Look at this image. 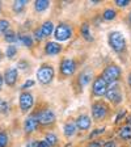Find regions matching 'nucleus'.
Here are the masks:
<instances>
[{"label": "nucleus", "mask_w": 131, "mask_h": 147, "mask_svg": "<svg viewBox=\"0 0 131 147\" xmlns=\"http://www.w3.org/2000/svg\"><path fill=\"white\" fill-rule=\"evenodd\" d=\"M109 45L117 53H122L126 49V38L121 32H112L109 34Z\"/></svg>", "instance_id": "nucleus-1"}, {"label": "nucleus", "mask_w": 131, "mask_h": 147, "mask_svg": "<svg viewBox=\"0 0 131 147\" xmlns=\"http://www.w3.org/2000/svg\"><path fill=\"white\" fill-rule=\"evenodd\" d=\"M54 68L51 66H41L37 71V79L41 84H50L54 79Z\"/></svg>", "instance_id": "nucleus-2"}, {"label": "nucleus", "mask_w": 131, "mask_h": 147, "mask_svg": "<svg viewBox=\"0 0 131 147\" xmlns=\"http://www.w3.org/2000/svg\"><path fill=\"white\" fill-rule=\"evenodd\" d=\"M119 76H121V68L116 64H110L104 70L101 78L106 82V84H113L114 82L119 79Z\"/></svg>", "instance_id": "nucleus-3"}, {"label": "nucleus", "mask_w": 131, "mask_h": 147, "mask_svg": "<svg viewBox=\"0 0 131 147\" xmlns=\"http://www.w3.org/2000/svg\"><path fill=\"white\" fill-rule=\"evenodd\" d=\"M105 96H106L107 100H110L114 104H119L122 101V92H121V88H119L117 83H113V84L107 86Z\"/></svg>", "instance_id": "nucleus-4"}, {"label": "nucleus", "mask_w": 131, "mask_h": 147, "mask_svg": "<svg viewBox=\"0 0 131 147\" xmlns=\"http://www.w3.org/2000/svg\"><path fill=\"white\" fill-rule=\"evenodd\" d=\"M72 36V28L67 24H59L55 28L54 30V37L55 40L62 42V41H67L68 38H71Z\"/></svg>", "instance_id": "nucleus-5"}, {"label": "nucleus", "mask_w": 131, "mask_h": 147, "mask_svg": "<svg viewBox=\"0 0 131 147\" xmlns=\"http://www.w3.org/2000/svg\"><path fill=\"white\" fill-rule=\"evenodd\" d=\"M37 119H38V123H42V125H50L55 121V114L52 110L50 109H45L42 112L37 114Z\"/></svg>", "instance_id": "nucleus-6"}, {"label": "nucleus", "mask_w": 131, "mask_h": 147, "mask_svg": "<svg viewBox=\"0 0 131 147\" xmlns=\"http://www.w3.org/2000/svg\"><path fill=\"white\" fill-rule=\"evenodd\" d=\"M75 70H76V63H75V61H72V59H70V58H66L62 61V64H60L62 75L70 76V75H72V74L75 72Z\"/></svg>", "instance_id": "nucleus-7"}, {"label": "nucleus", "mask_w": 131, "mask_h": 147, "mask_svg": "<svg viewBox=\"0 0 131 147\" xmlns=\"http://www.w3.org/2000/svg\"><path fill=\"white\" fill-rule=\"evenodd\" d=\"M106 88H107V84L102 78H97V79L93 82V95L96 97H100V96H104L105 92H106Z\"/></svg>", "instance_id": "nucleus-8"}, {"label": "nucleus", "mask_w": 131, "mask_h": 147, "mask_svg": "<svg viewBox=\"0 0 131 147\" xmlns=\"http://www.w3.org/2000/svg\"><path fill=\"white\" fill-rule=\"evenodd\" d=\"M107 114V107L104 102H96L92 107V116L96 119H102Z\"/></svg>", "instance_id": "nucleus-9"}, {"label": "nucleus", "mask_w": 131, "mask_h": 147, "mask_svg": "<svg viewBox=\"0 0 131 147\" xmlns=\"http://www.w3.org/2000/svg\"><path fill=\"white\" fill-rule=\"evenodd\" d=\"M34 104V100H33V96L28 92H24L20 95V108H21L22 112H28L29 109H32Z\"/></svg>", "instance_id": "nucleus-10"}, {"label": "nucleus", "mask_w": 131, "mask_h": 147, "mask_svg": "<svg viewBox=\"0 0 131 147\" xmlns=\"http://www.w3.org/2000/svg\"><path fill=\"white\" fill-rule=\"evenodd\" d=\"M38 127V119H37V116L36 114H32V116L26 117L24 122V130L26 133H32Z\"/></svg>", "instance_id": "nucleus-11"}, {"label": "nucleus", "mask_w": 131, "mask_h": 147, "mask_svg": "<svg viewBox=\"0 0 131 147\" xmlns=\"http://www.w3.org/2000/svg\"><path fill=\"white\" fill-rule=\"evenodd\" d=\"M17 75H18V72L16 68H9L5 72V78H4L7 86H9V87L15 86L16 82H17Z\"/></svg>", "instance_id": "nucleus-12"}, {"label": "nucleus", "mask_w": 131, "mask_h": 147, "mask_svg": "<svg viewBox=\"0 0 131 147\" xmlns=\"http://www.w3.org/2000/svg\"><path fill=\"white\" fill-rule=\"evenodd\" d=\"M92 125V121L88 116L83 114V116H79L76 119V126L80 129V130H88Z\"/></svg>", "instance_id": "nucleus-13"}, {"label": "nucleus", "mask_w": 131, "mask_h": 147, "mask_svg": "<svg viewBox=\"0 0 131 147\" xmlns=\"http://www.w3.org/2000/svg\"><path fill=\"white\" fill-rule=\"evenodd\" d=\"M92 78H93V75H92V71L91 70H84L81 74L79 75V84L84 88V87H87L91 83Z\"/></svg>", "instance_id": "nucleus-14"}, {"label": "nucleus", "mask_w": 131, "mask_h": 147, "mask_svg": "<svg viewBox=\"0 0 131 147\" xmlns=\"http://www.w3.org/2000/svg\"><path fill=\"white\" fill-rule=\"evenodd\" d=\"M62 50V46L56 42H47L45 46V51L47 55H56Z\"/></svg>", "instance_id": "nucleus-15"}, {"label": "nucleus", "mask_w": 131, "mask_h": 147, "mask_svg": "<svg viewBox=\"0 0 131 147\" xmlns=\"http://www.w3.org/2000/svg\"><path fill=\"white\" fill-rule=\"evenodd\" d=\"M41 32H42L43 37L50 36V34H51L52 32H54V25H52V22H51V21H46V22H43V25L41 26Z\"/></svg>", "instance_id": "nucleus-16"}, {"label": "nucleus", "mask_w": 131, "mask_h": 147, "mask_svg": "<svg viewBox=\"0 0 131 147\" xmlns=\"http://www.w3.org/2000/svg\"><path fill=\"white\" fill-rule=\"evenodd\" d=\"M50 7V1L47 0H37L34 3V8H36L37 12H43Z\"/></svg>", "instance_id": "nucleus-17"}, {"label": "nucleus", "mask_w": 131, "mask_h": 147, "mask_svg": "<svg viewBox=\"0 0 131 147\" xmlns=\"http://www.w3.org/2000/svg\"><path fill=\"white\" fill-rule=\"evenodd\" d=\"M63 131H64V135H66V137H71V135H73L75 131H76V125L73 122L66 123L63 127Z\"/></svg>", "instance_id": "nucleus-18"}, {"label": "nucleus", "mask_w": 131, "mask_h": 147, "mask_svg": "<svg viewBox=\"0 0 131 147\" xmlns=\"http://www.w3.org/2000/svg\"><path fill=\"white\" fill-rule=\"evenodd\" d=\"M81 36L84 37V40L87 41H93V37L91 34V29H89V25L88 24H83L81 26Z\"/></svg>", "instance_id": "nucleus-19"}, {"label": "nucleus", "mask_w": 131, "mask_h": 147, "mask_svg": "<svg viewBox=\"0 0 131 147\" xmlns=\"http://www.w3.org/2000/svg\"><path fill=\"white\" fill-rule=\"evenodd\" d=\"M28 4L26 0H17V1H15L13 3V11H15L16 13H20L24 9V7Z\"/></svg>", "instance_id": "nucleus-20"}, {"label": "nucleus", "mask_w": 131, "mask_h": 147, "mask_svg": "<svg viewBox=\"0 0 131 147\" xmlns=\"http://www.w3.org/2000/svg\"><path fill=\"white\" fill-rule=\"evenodd\" d=\"M119 137L122 139H130L131 138V127L130 126H123L121 130H119Z\"/></svg>", "instance_id": "nucleus-21"}, {"label": "nucleus", "mask_w": 131, "mask_h": 147, "mask_svg": "<svg viewBox=\"0 0 131 147\" xmlns=\"http://www.w3.org/2000/svg\"><path fill=\"white\" fill-rule=\"evenodd\" d=\"M4 37H5V41L8 43H13V42H16V41L18 40V37L16 36V33L15 32H12V30H7L5 33H4Z\"/></svg>", "instance_id": "nucleus-22"}, {"label": "nucleus", "mask_w": 131, "mask_h": 147, "mask_svg": "<svg viewBox=\"0 0 131 147\" xmlns=\"http://www.w3.org/2000/svg\"><path fill=\"white\" fill-rule=\"evenodd\" d=\"M18 41H20L24 46H26V47H32V46H33V41H32V38L29 36H25V34L18 36Z\"/></svg>", "instance_id": "nucleus-23"}, {"label": "nucleus", "mask_w": 131, "mask_h": 147, "mask_svg": "<svg viewBox=\"0 0 131 147\" xmlns=\"http://www.w3.org/2000/svg\"><path fill=\"white\" fill-rule=\"evenodd\" d=\"M45 138H46L45 141L49 143V146H54V144L58 143V138H56V135H55V134H52V133L47 134Z\"/></svg>", "instance_id": "nucleus-24"}, {"label": "nucleus", "mask_w": 131, "mask_h": 147, "mask_svg": "<svg viewBox=\"0 0 131 147\" xmlns=\"http://www.w3.org/2000/svg\"><path fill=\"white\" fill-rule=\"evenodd\" d=\"M116 11L114 9H106L104 12V20H107V21H110V20H114L116 18Z\"/></svg>", "instance_id": "nucleus-25"}, {"label": "nucleus", "mask_w": 131, "mask_h": 147, "mask_svg": "<svg viewBox=\"0 0 131 147\" xmlns=\"http://www.w3.org/2000/svg\"><path fill=\"white\" fill-rule=\"evenodd\" d=\"M16 53H17V49H16V46H13V45H9L8 47H7V57H8L9 59L15 58Z\"/></svg>", "instance_id": "nucleus-26"}, {"label": "nucleus", "mask_w": 131, "mask_h": 147, "mask_svg": "<svg viewBox=\"0 0 131 147\" xmlns=\"http://www.w3.org/2000/svg\"><path fill=\"white\" fill-rule=\"evenodd\" d=\"M8 29H9L8 20H0V33H5Z\"/></svg>", "instance_id": "nucleus-27"}, {"label": "nucleus", "mask_w": 131, "mask_h": 147, "mask_svg": "<svg viewBox=\"0 0 131 147\" xmlns=\"http://www.w3.org/2000/svg\"><path fill=\"white\" fill-rule=\"evenodd\" d=\"M8 144V135L4 131H0V147H5Z\"/></svg>", "instance_id": "nucleus-28"}, {"label": "nucleus", "mask_w": 131, "mask_h": 147, "mask_svg": "<svg viewBox=\"0 0 131 147\" xmlns=\"http://www.w3.org/2000/svg\"><path fill=\"white\" fill-rule=\"evenodd\" d=\"M7 112H8V102L0 98V113H7Z\"/></svg>", "instance_id": "nucleus-29"}, {"label": "nucleus", "mask_w": 131, "mask_h": 147, "mask_svg": "<svg viewBox=\"0 0 131 147\" xmlns=\"http://www.w3.org/2000/svg\"><path fill=\"white\" fill-rule=\"evenodd\" d=\"M116 4L118 7H127L130 4V0H116Z\"/></svg>", "instance_id": "nucleus-30"}, {"label": "nucleus", "mask_w": 131, "mask_h": 147, "mask_svg": "<svg viewBox=\"0 0 131 147\" xmlns=\"http://www.w3.org/2000/svg\"><path fill=\"white\" fill-rule=\"evenodd\" d=\"M34 37H36V40L37 41H41L43 38V34L42 32H41V29H37L36 32H34Z\"/></svg>", "instance_id": "nucleus-31"}, {"label": "nucleus", "mask_w": 131, "mask_h": 147, "mask_svg": "<svg viewBox=\"0 0 131 147\" xmlns=\"http://www.w3.org/2000/svg\"><path fill=\"white\" fill-rule=\"evenodd\" d=\"M34 86V80H26V82L22 84V88L26 89V88H30V87Z\"/></svg>", "instance_id": "nucleus-32"}, {"label": "nucleus", "mask_w": 131, "mask_h": 147, "mask_svg": "<svg viewBox=\"0 0 131 147\" xmlns=\"http://www.w3.org/2000/svg\"><path fill=\"white\" fill-rule=\"evenodd\" d=\"M104 147H117V144L114 141H110V142H106V143L104 144Z\"/></svg>", "instance_id": "nucleus-33"}, {"label": "nucleus", "mask_w": 131, "mask_h": 147, "mask_svg": "<svg viewBox=\"0 0 131 147\" xmlns=\"http://www.w3.org/2000/svg\"><path fill=\"white\" fill-rule=\"evenodd\" d=\"M25 147H38V142H36V141L29 142V143H28Z\"/></svg>", "instance_id": "nucleus-34"}, {"label": "nucleus", "mask_w": 131, "mask_h": 147, "mask_svg": "<svg viewBox=\"0 0 131 147\" xmlns=\"http://www.w3.org/2000/svg\"><path fill=\"white\" fill-rule=\"evenodd\" d=\"M38 147H50V146L46 141H42V142H38Z\"/></svg>", "instance_id": "nucleus-35"}, {"label": "nucleus", "mask_w": 131, "mask_h": 147, "mask_svg": "<svg viewBox=\"0 0 131 147\" xmlns=\"http://www.w3.org/2000/svg\"><path fill=\"white\" fill-rule=\"evenodd\" d=\"M102 144L100 143V142H92V143H89V147H101Z\"/></svg>", "instance_id": "nucleus-36"}, {"label": "nucleus", "mask_w": 131, "mask_h": 147, "mask_svg": "<svg viewBox=\"0 0 131 147\" xmlns=\"http://www.w3.org/2000/svg\"><path fill=\"white\" fill-rule=\"evenodd\" d=\"M102 131H104V129H101V130H96V131H93V133L91 134V138H93L96 134H100V133H102Z\"/></svg>", "instance_id": "nucleus-37"}, {"label": "nucleus", "mask_w": 131, "mask_h": 147, "mask_svg": "<svg viewBox=\"0 0 131 147\" xmlns=\"http://www.w3.org/2000/svg\"><path fill=\"white\" fill-rule=\"evenodd\" d=\"M125 114H126V112H125V110H123V112H122V113H121V114H118V117H117V119H116V121H118L119 118H122V116H125Z\"/></svg>", "instance_id": "nucleus-38"}, {"label": "nucleus", "mask_w": 131, "mask_h": 147, "mask_svg": "<svg viewBox=\"0 0 131 147\" xmlns=\"http://www.w3.org/2000/svg\"><path fill=\"white\" fill-rule=\"evenodd\" d=\"M18 67L25 68V62H24V61H21V62H20V66H18Z\"/></svg>", "instance_id": "nucleus-39"}, {"label": "nucleus", "mask_w": 131, "mask_h": 147, "mask_svg": "<svg viewBox=\"0 0 131 147\" xmlns=\"http://www.w3.org/2000/svg\"><path fill=\"white\" fill-rule=\"evenodd\" d=\"M1 87H3V78L0 75V89H1Z\"/></svg>", "instance_id": "nucleus-40"}, {"label": "nucleus", "mask_w": 131, "mask_h": 147, "mask_svg": "<svg viewBox=\"0 0 131 147\" xmlns=\"http://www.w3.org/2000/svg\"><path fill=\"white\" fill-rule=\"evenodd\" d=\"M127 82H128V84H130V86H131V74H130V75H128V79H127Z\"/></svg>", "instance_id": "nucleus-41"}, {"label": "nucleus", "mask_w": 131, "mask_h": 147, "mask_svg": "<svg viewBox=\"0 0 131 147\" xmlns=\"http://www.w3.org/2000/svg\"><path fill=\"white\" fill-rule=\"evenodd\" d=\"M128 20H130V24H131V12H130V15H128Z\"/></svg>", "instance_id": "nucleus-42"}, {"label": "nucleus", "mask_w": 131, "mask_h": 147, "mask_svg": "<svg viewBox=\"0 0 131 147\" xmlns=\"http://www.w3.org/2000/svg\"><path fill=\"white\" fill-rule=\"evenodd\" d=\"M128 122H130V123H131V117H130V118H128Z\"/></svg>", "instance_id": "nucleus-43"}, {"label": "nucleus", "mask_w": 131, "mask_h": 147, "mask_svg": "<svg viewBox=\"0 0 131 147\" xmlns=\"http://www.w3.org/2000/svg\"><path fill=\"white\" fill-rule=\"evenodd\" d=\"M0 9H1V4H0Z\"/></svg>", "instance_id": "nucleus-44"}, {"label": "nucleus", "mask_w": 131, "mask_h": 147, "mask_svg": "<svg viewBox=\"0 0 131 147\" xmlns=\"http://www.w3.org/2000/svg\"><path fill=\"white\" fill-rule=\"evenodd\" d=\"M0 57H1V53H0Z\"/></svg>", "instance_id": "nucleus-45"}]
</instances>
